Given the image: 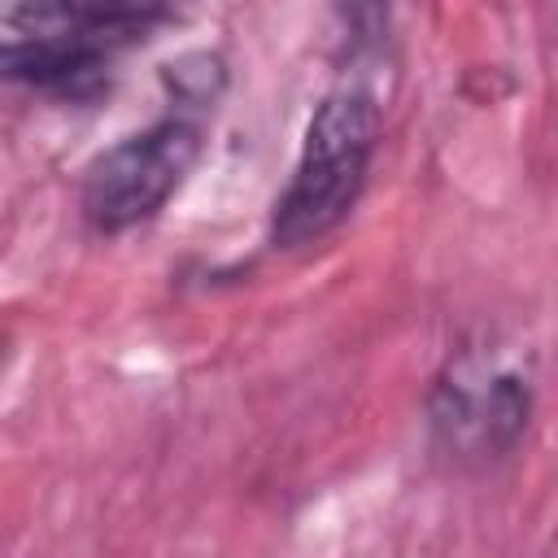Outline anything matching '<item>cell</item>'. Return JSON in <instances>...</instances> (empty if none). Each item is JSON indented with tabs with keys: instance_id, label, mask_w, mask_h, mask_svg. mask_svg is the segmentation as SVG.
<instances>
[{
	"instance_id": "cell-1",
	"label": "cell",
	"mask_w": 558,
	"mask_h": 558,
	"mask_svg": "<svg viewBox=\"0 0 558 558\" xmlns=\"http://www.w3.org/2000/svg\"><path fill=\"white\" fill-rule=\"evenodd\" d=\"M379 144V105L362 87H336L323 96V105L310 118L301 161L292 170V183L283 187L270 240L279 248H301L336 231L371 170Z\"/></svg>"
},
{
	"instance_id": "cell-2",
	"label": "cell",
	"mask_w": 558,
	"mask_h": 558,
	"mask_svg": "<svg viewBox=\"0 0 558 558\" xmlns=\"http://www.w3.org/2000/svg\"><path fill=\"white\" fill-rule=\"evenodd\" d=\"M201 157V131L187 118H161L140 135L105 148L83 174V218L100 235H118L148 222L192 174Z\"/></svg>"
},
{
	"instance_id": "cell-3",
	"label": "cell",
	"mask_w": 558,
	"mask_h": 558,
	"mask_svg": "<svg viewBox=\"0 0 558 558\" xmlns=\"http://www.w3.org/2000/svg\"><path fill=\"white\" fill-rule=\"evenodd\" d=\"M532 414V384L519 371L484 366L480 357L453 362L432 392V432L453 458H506Z\"/></svg>"
},
{
	"instance_id": "cell-4",
	"label": "cell",
	"mask_w": 558,
	"mask_h": 558,
	"mask_svg": "<svg viewBox=\"0 0 558 558\" xmlns=\"http://www.w3.org/2000/svg\"><path fill=\"white\" fill-rule=\"evenodd\" d=\"M109 52L113 48L78 35H17L0 39V78L87 100L109 83Z\"/></svg>"
},
{
	"instance_id": "cell-5",
	"label": "cell",
	"mask_w": 558,
	"mask_h": 558,
	"mask_svg": "<svg viewBox=\"0 0 558 558\" xmlns=\"http://www.w3.org/2000/svg\"><path fill=\"white\" fill-rule=\"evenodd\" d=\"M166 78L174 83V92H179L183 100L205 105V100L218 92V83H222V61H218V57L196 52V57H183L179 65H170V70H166Z\"/></svg>"
},
{
	"instance_id": "cell-6",
	"label": "cell",
	"mask_w": 558,
	"mask_h": 558,
	"mask_svg": "<svg viewBox=\"0 0 558 558\" xmlns=\"http://www.w3.org/2000/svg\"><path fill=\"white\" fill-rule=\"evenodd\" d=\"M9 362V331H0V366Z\"/></svg>"
}]
</instances>
